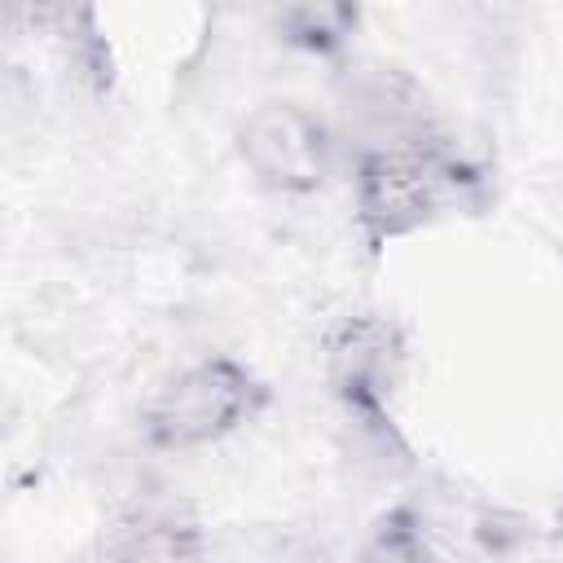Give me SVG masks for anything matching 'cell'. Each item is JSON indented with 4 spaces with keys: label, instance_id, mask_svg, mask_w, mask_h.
<instances>
[{
    "label": "cell",
    "instance_id": "2",
    "mask_svg": "<svg viewBox=\"0 0 563 563\" xmlns=\"http://www.w3.org/2000/svg\"><path fill=\"white\" fill-rule=\"evenodd\" d=\"M242 158L264 185L303 194L330 172V136L308 110L290 101H264L242 123Z\"/></svg>",
    "mask_w": 563,
    "mask_h": 563
},
{
    "label": "cell",
    "instance_id": "3",
    "mask_svg": "<svg viewBox=\"0 0 563 563\" xmlns=\"http://www.w3.org/2000/svg\"><path fill=\"white\" fill-rule=\"evenodd\" d=\"M444 172L427 145H383L361 167V211L378 233H405L435 211Z\"/></svg>",
    "mask_w": 563,
    "mask_h": 563
},
{
    "label": "cell",
    "instance_id": "4",
    "mask_svg": "<svg viewBox=\"0 0 563 563\" xmlns=\"http://www.w3.org/2000/svg\"><path fill=\"white\" fill-rule=\"evenodd\" d=\"M110 563H198L194 523L176 510H141L119 523L110 541Z\"/></svg>",
    "mask_w": 563,
    "mask_h": 563
},
{
    "label": "cell",
    "instance_id": "1",
    "mask_svg": "<svg viewBox=\"0 0 563 563\" xmlns=\"http://www.w3.org/2000/svg\"><path fill=\"white\" fill-rule=\"evenodd\" d=\"M246 409H251V378L229 361H198L158 391L150 409V427L163 444L185 449L224 435Z\"/></svg>",
    "mask_w": 563,
    "mask_h": 563
},
{
    "label": "cell",
    "instance_id": "5",
    "mask_svg": "<svg viewBox=\"0 0 563 563\" xmlns=\"http://www.w3.org/2000/svg\"><path fill=\"white\" fill-rule=\"evenodd\" d=\"M365 563H431V559H427L422 541H418L409 528L391 523V528H383V532L374 537V545L365 550Z\"/></svg>",
    "mask_w": 563,
    "mask_h": 563
}]
</instances>
